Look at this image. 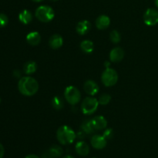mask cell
I'll list each match as a JSON object with an SVG mask.
<instances>
[{
  "label": "cell",
  "mask_w": 158,
  "mask_h": 158,
  "mask_svg": "<svg viewBox=\"0 0 158 158\" xmlns=\"http://www.w3.org/2000/svg\"><path fill=\"white\" fill-rule=\"evenodd\" d=\"M18 89L20 94L26 97H32L35 95L39 90V83L33 77H23L19 80Z\"/></svg>",
  "instance_id": "1"
},
{
  "label": "cell",
  "mask_w": 158,
  "mask_h": 158,
  "mask_svg": "<svg viewBox=\"0 0 158 158\" xmlns=\"http://www.w3.org/2000/svg\"><path fill=\"white\" fill-rule=\"evenodd\" d=\"M56 138L59 143L63 145H69L74 142L77 138L75 131L69 126L63 125L58 128L56 131Z\"/></svg>",
  "instance_id": "2"
},
{
  "label": "cell",
  "mask_w": 158,
  "mask_h": 158,
  "mask_svg": "<svg viewBox=\"0 0 158 158\" xmlns=\"http://www.w3.org/2000/svg\"><path fill=\"white\" fill-rule=\"evenodd\" d=\"M35 15L39 21L47 23L53 19L55 16V12L50 6H40L35 10Z\"/></svg>",
  "instance_id": "3"
},
{
  "label": "cell",
  "mask_w": 158,
  "mask_h": 158,
  "mask_svg": "<svg viewBox=\"0 0 158 158\" xmlns=\"http://www.w3.org/2000/svg\"><path fill=\"white\" fill-rule=\"evenodd\" d=\"M99 104L100 103L97 99L93 97H88L83 100L80 109L82 113L85 115H92L97 111Z\"/></svg>",
  "instance_id": "4"
},
{
  "label": "cell",
  "mask_w": 158,
  "mask_h": 158,
  "mask_svg": "<svg viewBox=\"0 0 158 158\" xmlns=\"http://www.w3.org/2000/svg\"><path fill=\"white\" fill-rule=\"evenodd\" d=\"M101 81L106 87L114 86L118 81V74L115 69L112 68H106L101 76Z\"/></svg>",
  "instance_id": "5"
},
{
  "label": "cell",
  "mask_w": 158,
  "mask_h": 158,
  "mask_svg": "<svg viewBox=\"0 0 158 158\" xmlns=\"http://www.w3.org/2000/svg\"><path fill=\"white\" fill-rule=\"evenodd\" d=\"M64 97L70 105H77L81 99V94L76 86H69L65 89Z\"/></svg>",
  "instance_id": "6"
},
{
  "label": "cell",
  "mask_w": 158,
  "mask_h": 158,
  "mask_svg": "<svg viewBox=\"0 0 158 158\" xmlns=\"http://www.w3.org/2000/svg\"><path fill=\"white\" fill-rule=\"evenodd\" d=\"M143 22L147 26H154L158 23V11L155 9H148L143 15Z\"/></svg>",
  "instance_id": "7"
},
{
  "label": "cell",
  "mask_w": 158,
  "mask_h": 158,
  "mask_svg": "<svg viewBox=\"0 0 158 158\" xmlns=\"http://www.w3.org/2000/svg\"><path fill=\"white\" fill-rule=\"evenodd\" d=\"M90 143L94 149L102 150L106 148V143H107V140L103 135L95 134L91 138Z\"/></svg>",
  "instance_id": "8"
},
{
  "label": "cell",
  "mask_w": 158,
  "mask_h": 158,
  "mask_svg": "<svg viewBox=\"0 0 158 158\" xmlns=\"http://www.w3.org/2000/svg\"><path fill=\"white\" fill-rule=\"evenodd\" d=\"M83 89H84V91L88 95L91 96V97H94L96 94H97L100 88H99V86L95 81L88 80L84 83Z\"/></svg>",
  "instance_id": "9"
},
{
  "label": "cell",
  "mask_w": 158,
  "mask_h": 158,
  "mask_svg": "<svg viewBox=\"0 0 158 158\" xmlns=\"http://www.w3.org/2000/svg\"><path fill=\"white\" fill-rule=\"evenodd\" d=\"M124 57V50L120 47H115L110 52V60L112 63H119Z\"/></svg>",
  "instance_id": "10"
},
{
  "label": "cell",
  "mask_w": 158,
  "mask_h": 158,
  "mask_svg": "<svg viewBox=\"0 0 158 158\" xmlns=\"http://www.w3.org/2000/svg\"><path fill=\"white\" fill-rule=\"evenodd\" d=\"M94 129L97 131L105 130L107 127V120L103 116H96L91 120Z\"/></svg>",
  "instance_id": "11"
},
{
  "label": "cell",
  "mask_w": 158,
  "mask_h": 158,
  "mask_svg": "<svg viewBox=\"0 0 158 158\" xmlns=\"http://www.w3.org/2000/svg\"><path fill=\"white\" fill-rule=\"evenodd\" d=\"M110 25V19L106 15H101L96 19V27L100 30L107 29Z\"/></svg>",
  "instance_id": "12"
},
{
  "label": "cell",
  "mask_w": 158,
  "mask_h": 158,
  "mask_svg": "<svg viewBox=\"0 0 158 158\" xmlns=\"http://www.w3.org/2000/svg\"><path fill=\"white\" fill-rule=\"evenodd\" d=\"M91 29V23L88 20H83L77 23V32L79 35H86L89 32Z\"/></svg>",
  "instance_id": "13"
},
{
  "label": "cell",
  "mask_w": 158,
  "mask_h": 158,
  "mask_svg": "<svg viewBox=\"0 0 158 158\" xmlns=\"http://www.w3.org/2000/svg\"><path fill=\"white\" fill-rule=\"evenodd\" d=\"M75 151L78 155L85 157L87 156L89 153V147L85 141L80 140L77 142L75 146Z\"/></svg>",
  "instance_id": "14"
},
{
  "label": "cell",
  "mask_w": 158,
  "mask_h": 158,
  "mask_svg": "<svg viewBox=\"0 0 158 158\" xmlns=\"http://www.w3.org/2000/svg\"><path fill=\"white\" fill-rule=\"evenodd\" d=\"M63 44V39L59 34H54L49 38V45L52 49H58L62 47Z\"/></svg>",
  "instance_id": "15"
},
{
  "label": "cell",
  "mask_w": 158,
  "mask_h": 158,
  "mask_svg": "<svg viewBox=\"0 0 158 158\" xmlns=\"http://www.w3.org/2000/svg\"><path fill=\"white\" fill-rule=\"evenodd\" d=\"M26 40L31 46H37L41 42V35L38 32H31L27 34Z\"/></svg>",
  "instance_id": "16"
},
{
  "label": "cell",
  "mask_w": 158,
  "mask_h": 158,
  "mask_svg": "<svg viewBox=\"0 0 158 158\" xmlns=\"http://www.w3.org/2000/svg\"><path fill=\"white\" fill-rule=\"evenodd\" d=\"M19 20L24 25L29 24L32 20V15L30 11L27 10V9H24L19 14Z\"/></svg>",
  "instance_id": "17"
},
{
  "label": "cell",
  "mask_w": 158,
  "mask_h": 158,
  "mask_svg": "<svg viewBox=\"0 0 158 158\" xmlns=\"http://www.w3.org/2000/svg\"><path fill=\"white\" fill-rule=\"evenodd\" d=\"M80 49H82L83 52L85 53L89 54L93 52L94 49V44L92 41L89 40H83L81 43H80Z\"/></svg>",
  "instance_id": "18"
},
{
  "label": "cell",
  "mask_w": 158,
  "mask_h": 158,
  "mask_svg": "<svg viewBox=\"0 0 158 158\" xmlns=\"http://www.w3.org/2000/svg\"><path fill=\"white\" fill-rule=\"evenodd\" d=\"M37 69V64L34 61L26 62L23 66V71L26 75H31L33 74Z\"/></svg>",
  "instance_id": "19"
},
{
  "label": "cell",
  "mask_w": 158,
  "mask_h": 158,
  "mask_svg": "<svg viewBox=\"0 0 158 158\" xmlns=\"http://www.w3.org/2000/svg\"><path fill=\"white\" fill-rule=\"evenodd\" d=\"M81 130L82 131L85 133L86 134H90L94 132L95 129H94V126L91 120H86L83 122L81 124Z\"/></svg>",
  "instance_id": "20"
},
{
  "label": "cell",
  "mask_w": 158,
  "mask_h": 158,
  "mask_svg": "<svg viewBox=\"0 0 158 158\" xmlns=\"http://www.w3.org/2000/svg\"><path fill=\"white\" fill-rule=\"evenodd\" d=\"M52 106L56 110H60L64 107V101L59 96H56L52 100Z\"/></svg>",
  "instance_id": "21"
},
{
  "label": "cell",
  "mask_w": 158,
  "mask_h": 158,
  "mask_svg": "<svg viewBox=\"0 0 158 158\" xmlns=\"http://www.w3.org/2000/svg\"><path fill=\"white\" fill-rule=\"evenodd\" d=\"M49 151L51 154V155L54 158L60 157L63 154V148L60 146H59V145H53V146H52L49 149Z\"/></svg>",
  "instance_id": "22"
},
{
  "label": "cell",
  "mask_w": 158,
  "mask_h": 158,
  "mask_svg": "<svg viewBox=\"0 0 158 158\" xmlns=\"http://www.w3.org/2000/svg\"><path fill=\"white\" fill-rule=\"evenodd\" d=\"M110 38L114 43H119L121 40V35L118 31L114 29V30L111 31V32L110 33Z\"/></svg>",
  "instance_id": "23"
},
{
  "label": "cell",
  "mask_w": 158,
  "mask_h": 158,
  "mask_svg": "<svg viewBox=\"0 0 158 158\" xmlns=\"http://www.w3.org/2000/svg\"><path fill=\"white\" fill-rule=\"evenodd\" d=\"M110 100H111V96L107 94H102V95L100 96L98 101L100 105L104 106V105H107L108 103L110 102Z\"/></svg>",
  "instance_id": "24"
},
{
  "label": "cell",
  "mask_w": 158,
  "mask_h": 158,
  "mask_svg": "<svg viewBox=\"0 0 158 158\" xmlns=\"http://www.w3.org/2000/svg\"><path fill=\"white\" fill-rule=\"evenodd\" d=\"M9 23V18L4 13H0V28H3Z\"/></svg>",
  "instance_id": "25"
},
{
  "label": "cell",
  "mask_w": 158,
  "mask_h": 158,
  "mask_svg": "<svg viewBox=\"0 0 158 158\" xmlns=\"http://www.w3.org/2000/svg\"><path fill=\"white\" fill-rule=\"evenodd\" d=\"M114 131L111 128H107V129H105L104 131H103V136L106 139V140H111L114 137Z\"/></svg>",
  "instance_id": "26"
},
{
  "label": "cell",
  "mask_w": 158,
  "mask_h": 158,
  "mask_svg": "<svg viewBox=\"0 0 158 158\" xmlns=\"http://www.w3.org/2000/svg\"><path fill=\"white\" fill-rule=\"evenodd\" d=\"M41 158H54V157L51 155V154L49 153V150H48V151H45V152L42 154Z\"/></svg>",
  "instance_id": "27"
},
{
  "label": "cell",
  "mask_w": 158,
  "mask_h": 158,
  "mask_svg": "<svg viewBox=\"0 0 158 158\" xmlns=\"http://www.w3.org/2000/svg\"><path fill=\"white\" fill-rule=\"evenodd\" d=\"M4 154H5L4 147H3L2 144L0 143V158H3V157H4Z\"/></svg>",
  "instance_id": "28"
},
{
  "label": "cell",
  "mask_w": 158,
  "mask_h": 158,
  "mask_svg": "<svg viewBox=\"0 0 158 158\" xmlns=\"http://www.w3.org/2000/svg\"><path fill=\"white\" fill-rule=\"evenodd\" d=\"M13 76L15 77H16V78H21V72L19 70H18V69H16V70H15L13 72Z\"/></svg>",
  "instance_id": "29"
},
{
  "label": "cell",
  "mask_w": 158,
  "mask_h": 158,
  "mask_svg": "<svg viewBox=\"0 0 158 158\" xmlns=\"http://www.w3.org/2000/svg\"><path fill=\"white\" fill-rule=\"evenodd\" d=\"M25 158H41V157H38V156L35 155V154H29V155L26 156Z\"/></svg>",
  "instance_id": "30"
},
{
  "label": "cell",
  "mask_w": 158,
  "mask_h": 158,
  "mask_svg": "<svg viewBox=\"0 0 158 158\" xmlns=\"http://www.w3.org/2000/svg\"><path fill=\"white\" fill-rule=\"evenodd\" d=\"M104 66H106V68H110V61L105 62Z\"/></svg>",
  "instance_id": "31"
},
{
  "label": "cell",
  "mask_w": 158,
  "mask_h": 158,
  "mask_svg": "<svg viewBox=\"0 0 158 158\" xmlns=\"http://www.w3.org/2000/svg\"><path fill=\"white\" fill-rule=\"evenodd\" d=\"M63 158H75V157H73V156H71V155H66V156H64Z\"/></svg>",
  "instance_id": "32"
},
{
  "label": "cell",
  "mask_w": 158,
  "mask_h": 158,
  "mask_svg": "<svg viewBox=\"0 0 158 158\" xmlns=\"http://www.w3.org/2000/svg\"><path fill=\"white\" fill-rule=\"evenodd\" d=\"M32 1L35 2H40L43 1V0H32Z\"/></svg>",
  "instance_id": "33"
},
{
  "label": "cell",
  "mask_w": 158,
  "mask_h": 158,
  "mask_svg": "<svg viewBox=\"0 0 158 158\" xmlns=\"http://www.w3.org/2000/svg\"><path fill=\"white\" fill-rule=\"evenodd\" d=\"M155 4L157 6V7L158 8V0H155Z\"/></svg>",
  "instance_id": "34"
},
{
  "label": "cell",
  "mask_w": 158,
  "mask_h": 158,
  "mask_svg": "<svg viewBox=\"0 0 158 158\" xmlns=\"http://www.w3.org/2000/svg\"><path fill=\"white\" fill-rule=\"evenodd\" d=\"M51 1H52V2H56V1H58V0H51Z\"/></svg>",
  "instance_id": "35"
},
{
  "label": "cell",
  "mask_w": 158,
  "mask_h": 158,
  "mask_svg": "<svg viewBox=\"0 0 158 158\" xmlns=\"http://www.w3.org/2000/svg\"><path fill=\"white\" fill-rule=\"evenodd\" d=\"M0 103H1V99H0Z\"/></svg>",
  "instance_id": "36"
},
{
  "label": "cell",
  "mask_w": 158,
  "mask_h": 158,
  "mask_svg": "<svg viewBox=\"0 0 158 158\" xmlns=\"http://www.w3.org/2000/svg\"><path fill=\"white\" fill-rule=\"evenodd\" d=\"M92 158H97V157H92Z\"/></svg>",
  "instance_id": "37"
}]
</instances>
